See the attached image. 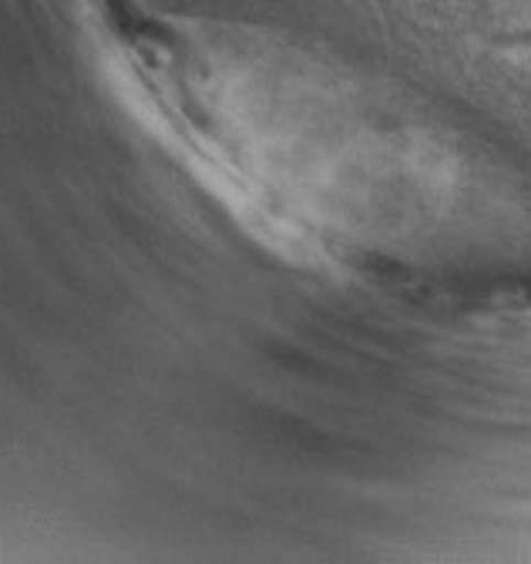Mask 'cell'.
<instances>
[{
    "mask_svg": "<svg viewBox=\"0 0 531 564\" xmlns=\"http://www.w3.org/2000/svg\"><path fill=\"white\" fill-rule=\"evenodd\" d=\"M115 78L192 185L303 269H357L454 182L444 145L354 70L270 34L139 24L115 44Z\"/></svg>",
    "mask_w": 531,
    "mask_h": 564,
    "instance_id": "1",
    "label": "cell"
}]
</instances>
